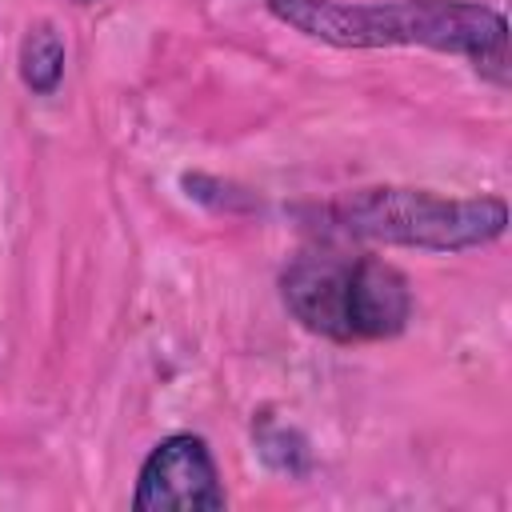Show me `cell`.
I'll return each mask as SVG.
<instances>
[{
	"label": "cell",
	"instance_id": "1",
	"mask_svg": "<svg viewBox=\"0 0 512 512\" xmlns=\"http://www.w3.org/2000/svg\"><path fill=\"white\" fill-rule=\"evenodd\" d=\"M268 12L280 24L336 48L420 44L432 52L464 56L488 80L508 84V24L480 0H268Z\"/></svg>",
	"mask_w": 512,
	"mask_h": 512
},
{
	"label": "cell",
	"instance_id": "4",
	"mask_svg": "<svg viewBox=\"0 0 512 512\" xmlns=\"http://www.w3.org/2000/svg\"><path fill=\"white\" fill-rule=\"evenodd\" d=\"M132 508L136 512H216L224 508V488H220L208 444L188 432L160 440L140 464Z\"/></svg>",
	"mask_w": 512,
	"mask_h": 512
},
{
	"label": "cell",
	"instance_id": "3",
	"mask_svg": "<svg viewBox=\"0 0 512 512\" xmlns=\"http://www.w3.org/2000/svg\"><path fill=\"white\" fill-rule=\"evenodd\" d=\"M332 220L364 240L456 252L492 244L508 224V208L500 196L448 200L416 188H364L340 200L332 208Z\"/></svg>",
	"mask_w": 512,
	"mask_h": 512
},
{
	"label": "cell",
	"instance_id": "5",
	"mask_svg": "<svg viewBox=\"0 0 512 512\" xmlns=\"http://www.w3.org/2000/svg\"><path fill=\"white\" fill-rule=\"evenodd\" d=\"M20 76L36 96L56 92V84L64 76V40L52 24L28 28V36L20 44Z\"/></svg>",
	"mask_w": 512,
	"mask_h": 512
},
{
	"label": "cell",
	"instance_id": "2",
	"mask_svg": "<svg viewBox=\"0 0 512 512\" xmlns=\"http://www.w3.org/2000/svg\"><path fill=\"white\" fill-rule=\"evenodd\" d=\"M280 292L308 332L340 344L388 340L412 316L408 280L376 256L304 252L288 264Z\"/></svg>",
	"mask_w": 512,
	"mask_h": 512
}]
</instances>
